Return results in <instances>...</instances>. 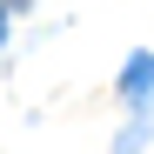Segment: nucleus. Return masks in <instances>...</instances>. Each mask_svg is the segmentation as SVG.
Segmentation results:
<instances>
[{
  "label": "nucleus",
  "instance_id": "obj_1",
  "mask_svg": "<svg viewBox=\"0 0 154 154\" xmlns=\"http://www.w3.org/2000/svg\"><path fill=\"white\" fill-rule=\"evenodd\" d=\"M121 87H127V94H147V87H154V54H141L134 67H127V74H121Z\"/></svg>",
  "mask_w": 154,
  "mask_h": 154
},
{
  "label": "nucleus",
  "instance_id": "obj_2",
  "mask_svg": "<svg viewBox=\"0 0 154 154\" xmlns=\"http://www.w3.org/2000/svg\"><path fill=\"white\" fill-rule=\"evenodd\" d=\"M0 40H7V20H0Z\"/></svg>",
  "mask_w": 154,
  "mask_h": 154
}]
</instances>
